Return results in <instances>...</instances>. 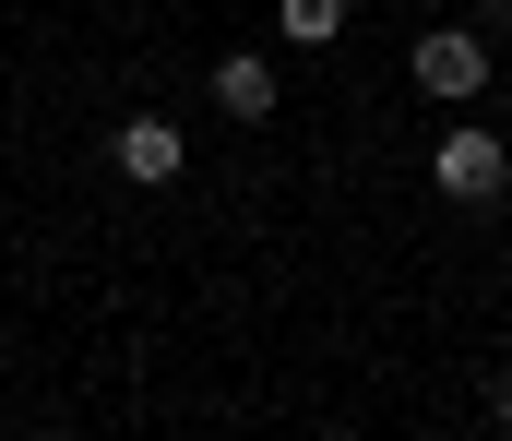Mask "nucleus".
Here are the masks:
<instances>
[{
  "label": "nucleus",
  "instance_id": "1",
  "mask_svg": "<svg viewBox=\"0 0 512 441\" xmlns=\"http://www.w3.org/2000/svg\"><path fill=\"white\" fill-rule=\"evenodd\" d=\"M429 191H441V203H501L512 191V144L477 120V108H453V132L429 144Z\"/></svg>",
  "mask_w": 512,
  "mask_h": 441
},
{
  "label": "nucleus",
  "instance_id": "2",
  "mask_svg": "<svg viewBox=\"0 0 512 441\" xmlns=\"http://www.w3.org/2000/svg\"><path fill=\"white\" fill-rule=\"evenodd\" d=\"M405 72H417V96H441V108H477L501 60H489V36H477V24H429Z\"/></svg>",
  "mask_w": 512,
  "mask_h": 441
},
{
  "label": "nucleus",
  "instance_id": "3",
  "mask_svg": "<svg viewBox=\"0 0 512 441\" xmlns=\"http://www.w3.org/2000/svg\"><path fill=\"white\" fill-rule=\"evenodd\" d=\"M108 167H120L131 191H167V179L191 167V144H179V120H155V108H131L120 132H108Z\"/></svg>",
  "mask_w": 512,
  "mask_h": 441
},
{
  "label": "nucleus",
  "instance_id": "4",
  "mask_svg": "<svg viewBox=\"0 0 512 441\" xmlns=\"http://www.w3.org/2000/svg\"><path fill=\"white\" fill-rule=\"evenodd\" d=\"M274 96H286V72H274L262 48H227V60H215V108H227L239 132H262V120H274Z\"/></svg>",
  "mask_w": 512,
  "mask_h": 441
},
{
  "label": "nucleus",
  "instance_id": "5",
  "mask_svg": "<svg viewBox=\"0 0 512 441\" xmlns=\"http://www.w3.org/2000/svg\"><path fill=\"white\" fill-rule=\"evenodd\" d=\"M274 24H286V48H334L346 36V0H274Z\"/></svg>",
  "mask_w": 512,
  "mask_h": 441
},
{
  "label": "nucleus",
  "instance_id": "6",
  "mask_svg": "<svg viewBox=\"0 0 512 441\" xmlns=\"http://www.w3.org/2000/svg\"><path fill=\"white\" fill-rule=\"evenodd\" d=\"M477 36L501 48V36H512V0H477Z\"/></svg>",
  "mask_w": 512,
  "mask_h": 441
}]
</instances>
